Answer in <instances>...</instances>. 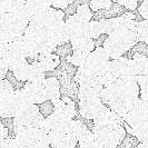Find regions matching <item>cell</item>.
I'll return each instance as SVG.
<instances>
[{
    "instance_id": "cell-1",
    "label": "cell",
    "mask_w": 148,
    "mask_h": 148,
    "mask_svg": "<svg viewBox=\"0 0 148 148\" xmlns=\"http://www.w3.org/2000/svg\"><path fill=\"white\" fill-rule=\"evenodd\" d=\"M110 59L107 51L104 49L103 46L100 47H95V49L89 53L86 58V61L84 62V65H82L80 67H82L84 69H87L91 73H96V70L101 66L103 64H105L106 61Z\"/></svg>"
},
{
    "instance_id": "cell-22",
    "label": "cell",
    "mask_w": 148,
    "mask_h": 148,
    "mask_svg": "<svg viewBox=\"0 0 148 148\" xmlns=\"http://www.w3.org/2000/svg\"><path fill=\"white\" fill-rule=\"evenodd\" d=\"M77 7H78L77 3H76L75 1H73V2L69 3L65 9H62V11H64V14H65V18L69 17V16L76 15V12H77Z\"/></svg>"
},
{
    "instance_id": "cell-3",
    "label": "cell",
    "mask_w": 148,
    "mask_h": 148,
    "mask_svg": "<svg viewBox=\"0 0 148 148\" xmlns=\"http://www.w3.org/2000/svg\"><path fill=\"white\" fill-rule=\"evenodd\" d=\"M53 105H55V112L65 118L74 119L77 116V114L79 112L78 105L69 97L60 96L59 99L56 100Z\"/></svg>"
},
{
    "instance_id": "cell-4",
    "label": "cell",
    "mask_w": 148,
    "mask_h": 148,
    "mask_svg": "<svg viewBox=\"0 0 148 148\" xmlns=\"http://www.w3.org/2000/svg\"><path fill=\"white\" fill-rule=\"evenodd\" d=\"M23 90H25L26 95L28 96L31 104L39 105L48 99L44 88H42V84H34V82L27 80L23 86Z\"/></svg>"
},
{
    "instance_id": "cell-18",
    "label": "cell",
    "mask_w": 148,
    "mask_h": 148,
    "mask_svg": "<svg viewBox=\"0 0 148 148\" xmlns=\"http://www.w3.org/2000/svg\"><path fill=\"white\" fill-rule=\"evenodd\" d=\"M139 139L133 135V134H126L124 139L119 144L118 147H124V148H133V147H138L139 146Z\"/></svg>"
},
{
    "instance_id": "cell-7",
    "label": "cell",
    "mask_w": 148,
    "mask_h": 148,
    "mask_svg": "<svg viewBox=\"0 0 148 148\" xmlns=\"http://www.w3.org/2000/svg\"><path fill=\"white\" fill-rule=\"evenodd\" d=\"M60 82V96L71 98L75 103L78 105V90L79 84L76 79H59Z\"/></svg>"
},
{
    "instance_id": "cell-14",
    "label": "cell",
    "mask_w": 148,
    "mask_h": 148,
    "mask_svg": "<svg viewBox=\"0 0 148 148\" xmlns=\"http://www.w3.org/2000/svg\"><path fill=\"white\" fill-rule=\"evenodd\" d=\"M127 11V9L123 5H120L116 1H112L110 7L106 9V18H116L123 16Z\"/></svg>"
},
{
    "instance_id": "cell-24",
    "label": "cell",
    "mask_w": 148,
    "mask_h": 148,
    "mask_svg": "<svg viewBox=\"0 0 148 148\" xmlns=\"http://www.w3.org/2000/svg\"><path fill=\"white\" fill-rule=\"evenodd\" d=\"M74 0H51V7L58 8V9H65V8L71 3Z\"/></svg>"
},
{
    "instance_id": "cell-9",
    "label": "cell",
    "mask_w": 148,
    "mask_h": 148,
    "mask_svg": "<svg viewBox=\"0 0 148 148\" xmlns=\"http://www.w3.org/2000/svg\"><path fill=\"white\" fill-rule=\"evenodd\" d=\"M9 70L12 71V74L19 82H27L29 77V70H30V64L27 61L26 58L21 60H18L17 62L12 64L9 67Z\"/></svg>"
},
{
    "instance_id": "cell-17",
    "label": "cell",
    "mask_w": 148,
    "mask_h": 148,
    "mask_svg": "<svg viewBox=\"0 0 148 148\" xmlns=\"http://www.w3.org/2000/svg\"><path fill=\"white\" fill-rule=\"evenodd\" d=\"M76 16L79 19H82L84 22H88L92 18V10L90 9L89 5H79L77 7Z\"/></svg>"
},
{
    "instance_id": "cell-10",
    "label": "cell",
    "mask_w": 148,
    "mask_h": 148,
    "mask_svg": "<svg viewBox=\"0 0 148 148\" xmlns=\"http://www.w3.org/2000/svg\"><path fill=\"white\" fill-rule=\"evenodd\" d=\"M111 62H112V66H114L119 77L120 76H126V75H134L135 76L133 59L124 58L121 56V57H118L116 59H112Z\"/></svg>"
},
{
    "instance_id": "cell-12",
    "label": "cell",
    "mask_w": 148,
    "mask_h": 148,
    "mask_svg": "<svg viewBox=\"0 0 148 148\" xmlns=\"http://www.w3.org/2000/svg\"><path fill=\"white\" fill-rule=\"evenodd\" d=\"M45 78H46V73L41 69V67L39 66L37 60L34 61L32 64H30V70H29L28 80L31 82H34V84H42Z\"/></svg>"
},
{
    "instance_id": "cell-11",
    "label": "cell",
    "mask_w": 148,
    "mask_h": 148,
    "mask_svg": "<svg viewBox=\"0 0 148 148\" xmlns=\"http://www.w3.org/2000/svg\"><path fill=\"white\" fill-rule=\"evenodd\" d=\"M133 59L134 73L135 76L137 75L148 74V57L141 53H135Z\"/></svg>"
},
{
    "instance_id": "cell-2",
    "label": "cell",
    "mask_w": 148,
    "mask_h": 148,
    "mask_svg": "<svg viewBox=\"0 0 148 148\" xmlns=\"http://www.w3.org/2000/svg\"><path fill=\"white\" fill-rule=\"evenodd\" d=\"M104 106L105 104L100 98H91L86 100H79L78 110L82 118L94 119L104 108Z\"/></svg>"
},
{
    "instance_id": "cell-21",
    "label": "cell",
    "mask_w": 148,
    "mask_h": 148,
    "mask_svg": "<svg viewBox=\"0 0 148 148\" xmlns=\"http://www.w3.org/2000/svg\"><path fill=\"white\" fill-rule=\"evenodd\" d=\"M112 1H116L123 5L127 10H130V11H135L138 7V0H112Z\"/></svg>"
},
{
    "instance_id": "cell-5",
    "label": "cell",
    "mask_w": 148,
    "mask_h": 148,
    "mask_svg": "<svg viewBox=\"0 0 148 148\" xmlns=\"http://www.w3.org/2000/svg\"><path fill=\"white\" fill-rule=\"evenodd\" d=\"M103 47H104L105 50L107 51L110 59H116L118 57H121L124 53H126L125 49L123 48V46H121L120 41H119V39L114 34L108 35V37L105 40Z\"/></svg>"
},
{
    "instance_id": "cell-16",
    "label": "cell",
    "mask_w": 148,
    "mask_h": 148,
    "mask_svg": "<svg viewBox=\"0 0 148 148\" xmlns=\"http://www.w3.org/2000/svg\"><path fill=\"white\" fill-rule=\"evenodd\" d=\"M73 51H74V48L71 46V42L70 41H67L65 44L58 45L56 47L55 53H57L59 56L60 59H67L73 53Z\"/></svg>"
},
{
    "instance_id": "cell-26",
    "label": "cell",
    "mask_w": 148,
    "mask_h": 148,
    "mask_svg": "<svg viewBox=\"0 0 148 148\" xmlns=\"http://www.w3.org/2000/svg\"><path fill=\"white\" fill-rule=\"evenodd\" d=\"M2 79H3V78H1V77H0V84H1V82H2Z\"/></svg>"
},
{
    "instance_id": "cell-25",
    "label": "cell",
    "mask_w": 148,
    "mask_h": 148,
    "mask_svg": "<svg viewBox=\"0 0 148 148\" xmlns=\"http://www.w3.org/2000/svg\"><path fill=\"white\" fill-rule=\"evenodd\" d=\"M107 37H108V34H106V32H103L100 36L98 38H96L94 41H95V46L96 47H100V46H103L105 42V40L107 39Z\"/></svg>"
},
{
    "instance_id": "cell-13",
    "label": "cell",
    "mask_w": 148,
    "mask_h": 148,
    "mask_svg": "<svg viewBox=\"0 0 148 148\" xmlns=\"http://www.w3.org/2000/svg\"><path fill=\"white\" fill-rule=\"evenodd\" d=\"M84 32L87 37L92 40H95L103 34L100 27H99V22L96 20H90V21L86 22V25L84 27Z\"/></svg>"
},
{
    "instance_id": "cell-6",
    "label": "cell",
    "mask_w": 148,
    "mask_h": 148,
    "mask_svg": "<svg viewBox=\"0 0 148 148\" xmlns=\"http://www.w3.org/2000/svg\"><path fill=\"white\" fill-rule=\"evenodd\" d=\"M42 88L47 95V98L52 103L60 98V82L56 76L46 77L42 82Z\"/></svg>"
},
{
    "instance_id": "cell-23",
    "label": "cell",
    "mask_w": 148,
    "mask_h": 148,
    "mask_svg": "<svg viewBox=\"0 0 148 148\" xmlns=\"http://www.w3.org/2000/svg\"><path fill=\"white\" fill-rule=\"evenodd\" d=\"M138 14L141 16L143 19H148V0H144L138 6Z\"/></svg>"
},
{
    "instance_id": "cell-20",
    "label": "cell",
    "mask_w": 148,
    "mask_h": 148,
    "mask_svg": "<svg viewBox=\"0 0 148 148\" xmlns=\"http://www.w3.org/2000/svg\"><path fill=\"white\" fill-rule=\"evenodd\" d=\"M112 0H89V7L92 11L99 9H108L110 7Z\"/></svg>"
},
{
    "instance_id": "cell-19",
    "label": "cell",
    "mask_w": 148,
    "mask_h": 148,
    "mask_svg": "<svg viewBox=\"0 0 148 148\" xmlns=\"http://www.w3.org/2000/svg\"><path fill=\"white\" fill-rule=\"evenodd\" d=\"M38 106H39V111H40V114L42 115L44 118H47L48 116H50L52 112L55 111V105H53V103L50 99L45 100V101H42L41 104H39Z\"/></svg>"
},
{
    "instance_id": "cell-8",
    "label": "cell",
    "mask_w": 148,
    "mask_h": 148,
    "mask_svg": "<svg viewBox=\"0 0 148 148\" xmlns=\"http://www.w3.org/2000/svg\"><path fill=\"white\" fill-rule=\"evenodd\" d=\"M59 56L55 52H48V53H39L37 58V62L45 73L55 70V68L60 64Z\"/></svg>"
},
{
    "instance_id": "cell-15",
    "label": "cell",
    "mask_w": 148,
    "mask_h": 148,
    "mask_svg": "<svg viewBox=\"0 0 148 148\" xmlns=\"http://www.w3.org/2000/svg\"><path fill=\"white\" fill-rule=\"evenodd\" d=\"M127 53H128V55H127V58H129V59L133 58L135 53H141V55H145V56L148 57V44L146 41L139 40V41H137V42L127 51Z\"/></svg>"
}]
</instances>
